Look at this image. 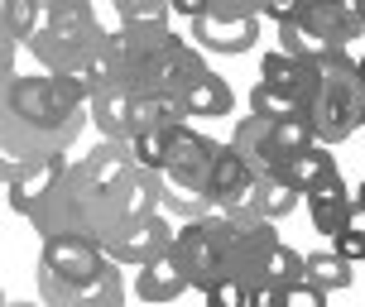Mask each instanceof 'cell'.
<instances>
[{"label": "cell", "mask_w": 365, "mask_h": 307, "mask_svg": "<svg viewBox=\"0 0 365 307\" xmlns=\"http://www.w3.org/2000/svg\"><path fill=\"white\" fill-rule=\"evenodd\" d=\"M341 178V168H336V154H331L327 145H312V149H303L298 159L284 168V182H289L298 197L308 202L317 187H327V182H336Z\"/></svg>", "instance_id": "e0dca14e"}, {"label": "cell", "mask_w": 365, "mask_h": 307, "mask_svg": "<svg viewBox=\"0 0 365 307\" xmlns=\"http://www.w3.org/2000/svg\"><path fill=\"white\" fill-rule=\"evenodd\" d=\"M308 217H312V226H317V235H327V240L346 235L351 226H356V192H351L341 178L327 182V187H317L308 197Z\"/></svg>", "instance_id": "9a60e30c"}, {"label": "cell", "mask_w": 365, "mask_h": 307, "mask_svg": "<svg viewBox=\"0 0 365 307\" xmlns=\"http://www.w3.org/2000/svg\"><path fill=\"white\" fill-rule=\"evenodd\" d=\"M38 269H48L53 279L82 288V283H91L110 269V259L101 250V240H91V235H58V240H43Z\"/></svg>", "instance_id": "9c48e42d"}, {"label": "cell", "mask_w": 365, "mask_h": 307, "mask_svg": "<svg viewBox=\"0 0 365 307\" xmlns=\"http://www.w3.org/2000/svg\"><path fill=\"white\" fill-rule=\"evenodd\" d=\"M187 288H192V279H187V269H182V259L173 250L159 254L154 264H145V269L135 274L140 303H173V298H182Z\"/></svg>", "instance_id": "2e32d148"}, {"label": "cell", "mask_w": 365, "mask_h": 307, "mask_svg": "<svg viewBox=\"0 0 365 307\" xmlns=\"http://www.w3.org/2000/svg\"><path fill=\"white\" fill-rule=\"evenodd\" d=\"M43 15H48V5H38V0H5L0 5V38L34 43L43 34Z\"/></svg>", "instance_id": "ffe728a7"}, {"label": "cell", "mask_w": 365, "mask_h": 307, "mask_svg": "<svg viewBox=\"0 0 365 307\" xmlns=\"http://www.w3.org/2000/svg\"><path fill=\"white\" fill-rule=\"evenodd\" d=\"M187 125H164V130H145L130 140V159L135 168H149V173H164L168 168V154H173V140H178Z\"/></svg>", "instance_id": "44dd1931"}, {"label": "cell", "mask_w": 365, "mask_h": 307, "mask_svg": "<svg viewBox=\"0 0 365 307\" xmlns=\"http://www.w3.org/2000/svg\"><path fill=\"white\" fill-rule=\"evenodd\" d=\"M264 303H269V307H327V293L312 288L308 279H303V283H293V288L274 293V298H264Z\"/></svg>", "instance_id": "484cf974"}, {"label": "cell", "mask_w": 365, "mask_h": 307, "mask_svg": "<svg viewBox=\"0 0 365 307\" xmlns=\"http://www.w3.org/2000/svg\"><path fill=\"white\" fill-rule=\"evenodd\" d=\"M356 73H361V87H365V53L356 58Z\"/></svg>", "instance_id": "f546056e"}, {"label": "cell", "mask_w": 365, "mask_h": 307, "mask_svg": "<svg viewBox=\"0 0 365 307\" xmlns=\"http://www.w3.org/2000/svg\"><path fill=\"white\" fill-rule=\"evenodd\" d=\"M298 29L322 38L327 48H346L351 38L365 34V0H303Z\"/></svg>", "instance_id": "8fae6325"}, {"label": "cell", "mask_w": 365, "mask_h": 307, "mask_svg": "<svg viewBox=\"0 0 365 307\" xmlns=\"http://www.w3.org/2000/svg\"><path fill=\"white\" fill-rule=\"evenodd\" d=\"M356 212H365V182L356 187Z\"/></svg>", "instance_id": "f1b7e54d"}, {"label": "cell", "mask_w": 365, "mask_h": 307, "mask_svg": "<svg viewBox=\"0 0 365 307\" xmlns=\"http://www.w3.org/2000/svg\"><path fill=\"white\" fill-rule=\"evenodd\" d=\"M356 264H346L336 250H317V254H308V283L312 288H322V293H341V288H351V279H356Z\"/></svg>", "instance_id": "cb8c5ba5"}, {"label": "cell", "mask_w": 365, "mask_h": 307, "mask_svg": "<svg viewBox=\"0 0 365 307\" xmlns=\"http://www.w3.org/2000/svg\"><path fill=\"white\" fill-rule=\"evenodd\" d=\"M168 15H173V5L120 0V5H115V29H130V34H159V29H168Z\"/></svg>", "instance_id": "603a6c76"}, {"label": "cell", "mask_w": 365, "mask_h": 307, "mask_svg": "<svg viewBox=\"0 0 365 307\" xmlns=\"http://www.w3.org/2000/svg\"><path fill=\"white\" fill-rule=\"evenodd\" d=\"M312 145H317L312 120H259V115H250L231 135V149L250 163L255 178H284V168Z\"/></svg>", "instance_id": "5b68a950"}, {"label": "cell", "mask_w": 365, "mask_h": 307, "mask_svg": "<svg viewBox=\"0 0 365 307\" xmlns=\"http://www.w3.org/2000/svg\"><path fill=\"white\" fill-rule=\"evenodd\" d=\"M173 254L182 259V269H187V279H192V288H202V293H212L221 279H226L221 254H217V245H212V235H207V226H202V221H187V226L178 231Z\"/></svg>", "instance_id": "4fadbf2b"}, {"label": "cell", "mask_w": 365, "mask_h": 307, "mask_svg": "<svg viewBox=\"0 0 365 307\" xmlns=\"http://www.w3.org/2000/svg\"><path fill=\"white\" fill-rule=\"evenodd\" d=\"M221 149L212 135L202 130H182L173 140V154H168V168H164V182L178 187V192H192V197H207V182H212V168H217Z\"/></svg>", "instance_id": "ba28073f"}, {"label": "cell", "mask_w": 365, "mask_h": 307, "mask_svg": "<svg viewBox=\"0 0 365 307\" xmlns=\"http://www.w3.org/2000/svg\"><path fill=\"white\" fill-rule=\"evenodd\" d=\"M365 125V87L356 73V58L341 48L322 63V91H317V106H312V130H317V145H341L356 130Z\"/></svg>", "instance_id": "277c9868"}, {"label": "cell", "mask_w": 365, "mask_h": 307, "mask_svg": "<svg viewBox=\"0 0 365 307\" xmlns=\"http://www.w3.org/2000/svg\"><path fill=\"white\" fill-rule=\"evenodd\" d=\"M5 307H29V303H19V298H10V303H5Z\"/></svg>", "instance_id": "1f68e13d"}, {"label": "cell", "mask_w": 365, "mask_h": 307, "mask_svg": "<svg viewBox=\"0 0 365 307\" xmlns=\"http://www.w3.org/2000/svg\"><path fill=\"white\" fill-rule=\"evenodd\" d=\"M259 82L274 87V91H284V96H293L298 106L308 110V120H312L317 91H322V68H317V63H298V58L269 48V53L259 58Z\"/></svg>", "instance_id": "7c38bea8"}, {"label": "cell", "mask_w": 365, "mask_h": 307, "mask_svg": "<svg viewBox=\"0 0 365 307\" xmlns=\"http://www.w3.org/2000/svg\"><path fill=\"white\" fill-rule=\"evenodd\" d=\"M250 307H269V303H264V298H250Z\"/></svg>", "instance_id": "4dcf8cb0"}, {"label": "cell", "mask_w": 365, "mask_h": 307, "mask_svg": "<svg viewBox=\"0 0 365 307\" xmlns=\"http://www.w3.org/2000/svg\"><path fill=\"white\" fill-rule=\"evenodd\" d=\"M259 5L250 0H221L207 5L202 19H192V43L207 53H250L259 43Z\"/></svg>", "instance_id": "8992f818"}, {"label": "cell", "mask_w": 365, "mask_h": 307, "mask_svg": "<svg viewBox=\"0 0 365 307\" xmlns=\"http://www.w3.org/2000/svg\"><path fill=\"white\" fill-rule=\"evenodd\" d=\"M236 106V91L221 73H197L187 87H182V110H187V120H202V115H231Z\"/></svg>", "instance_id": "ac0fdd59"}, {"label": "cell", "mask_w": 365, "mask_h": 307, "mask_svg": "<svg viewBox=\"0 0 365 307\" xmlns=\"http://www.w3.org/2000/svg\"><path fill=\"white\" fill-rule=\"evenodd\" d=\"M68 168H73L68 154H53V159H34V163H19V168H5V197H10V212L34 217L38 207L63 187Z\"/></svg>", "instance_id": "30bf717a"}, {"label": "cell", "mask_w": 365, "mask_h": 307, "mask_svg": "<svg viewBox=\"0 0 365 307\" xmlns=\"http://www.w3.org/2000/svg\"><path fill=\"white\" fill-rule=\"evenodd\" d=\"M173 245H178V231H173L164 217L125 221V226H115V231L101 240V250H106L110 264H135V269L154 264V259H159V254H168Z\"/></svg>", "instance_id": "52a82bcc"}, {"label": "cell", "mask_w": 365, "mask_h": 307, "mask_svg": "<svg viewBox=\"0 0 365 307\" xmlns=\"http://www.w3.org/2000/svg\"><path fill=\"white\" fill-rule=\"evenodd\" d=\"M202 226H207V235H212V245H217V254H221L226 279H240L245 288L255 293L264 264H269L274 250L284 245V240L274 235V221L255 217L250 207H231V212H212Z\"/></svg>", "instance_id": "3957f363"}, {"label": "cell", "mask_w": 365, "mask_h": 307, "mask_svg": "<svg viewBox=\"0 0 365 307\" xmlns=\"http://www.w3.org/2000/svg\"><path fill=\"white\" fill-rule=\"evenodd\" d=\"M245 207H250L255 217H264V221H279V217H289L293 207H298V192H293L284 178H255Z\"/></svg>", "instance_id": "7402d4cb"}, {"label": "cell", "mask_w": 365, "mask_h": 307, "mask_svg": "<svg viewBox=\"0 0 365 307\" xmlns=\"http://www.w3.org/2000/svg\"><path fill=\"white\" fill-rule=\"evenodd\" d=\"M331 250L341 254L346 264H361V259H365V231H356V226H351L346 235H336V240H331Z\"/></svg>", "instance_id": "83f0119b"}, {"label": "cell", "mask_w": 365, "mask_h": 307, "mask_svg": "<svg viewBox=\"0 0 365 307\" xmlns=\"http://www.w3.org/2000/svg\"><path fill=\"white\" fill-rule=\"evenodd\" d=\"M91 115V87L82 77H15L5 87V168L53 159L77 145Z\"/></svg>", "instance_id": "6da1fadb"}, {"label": "cell", "mask_w": 365, "mask_h": 307, "mask_svg": "<svg viewBox=\"0 0 365 307\" xmlns=\"http://www.w3.org/2000/svg\"><path fill=\"white\" fill-rule=\"evenodd\" d=\"M207 307H250V288L240 283V279H221L212 293H202Z\"/></svg>", "instance_id": "4316f807"}, {"label": "cell", "mask_w": 365, "mask_h": 307, "mask_svg": "<svg viewBox=\"0 0 365 307\" xmlns=\"http://www.w3.org/2000/svg\"><path fill=\"white\" fill-rule=\"evenodd\" d=\"M106 24L96 19L91 5H77V0H58L48 5V15H43V34L29 43V53L43 63V73L48 77H87L91 58L101 53V43H106Z\"/></svg>", "instance_id": "7a4b0ae2"}, {"label": "cell", "mask_w": 365, "mask_h": 307, "mask_svg": "<svg viewBox=\"0 0 365 307\" xmlns=\"http://www.w3.org/2000/svg\"><path fill=\"white\" fill-rule=\"evenodd\" d=\"M91 125L101 130V140L130 145V135H135V91H96L91 96Z\"/></svg>", "instance_id": "d6986e66"}, {"label": "cell", "mask_w": 365, "mask_h": 307, "mask_svg": "<svg viewBox=\"0 0 365 307\" xmlns=\"http://www.w3.org/2000/svg\"><path fill=\"white\" fill-rule=\"evenodd\" d=\"M250 115H259V120H308V110L298 106L293 96L264 87V82H255V87H250Z\"/></svg>", "instance_id": "d4e9b609"}, {"label": "cell", "mask_w": 365, "mask_h": 307, "mask_svg": "<svg viewBox=\"0 0 365 307\" xmlns=\"http://www.w3.org/2000/svg\"><path fill=\"white\" fill-rule=\"evenodd\" d=\"M250 187H255L250 163L226 145V149H221V159H217V168H212V182H207V202H212V212L245 207V202H250Z\"/></svg>", "instance_id": "5bb4252c"}]
</instances>
